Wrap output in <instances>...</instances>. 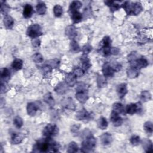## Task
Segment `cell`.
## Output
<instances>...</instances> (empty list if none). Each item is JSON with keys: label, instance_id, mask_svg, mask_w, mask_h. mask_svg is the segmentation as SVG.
I'll return each instance as SVG.
<instances>
[{"label": "cell", "instance_id": "cell-45", "mask_svg": "<svg viewBox=\"0 0 153 153\" xmlns=\"http://www.w3.org/2000/svg\"><path fill=\"white\" fill-rule=\"evenodd\" d=\"M13 123L17 128H20L23 126V120L20 117H16L14 118Z\"/></svg>", "mask_w": 153, "mask_h": 153}, {"label": "cell", "instance_id": "cell-6", "mask_svg": "<svg viewBox=\"0 0 153 153\" xmlns=\"http://www.w3.org/2000/svg\"><path fill=\"white\" fill-rule=\"evenodd\" d=\"M59 132V128L55 124H48L43 130V134L46 137H51L56 136Z\"/></svg>", "mask_w": 153, "mask_h": 153}, {"label": "cell", "instance_id": "cell-28", "mask_svg": "<svg viewBox=\"0 0 153 153\" xmlns=\"http://www.w3.org/2000/svg\"><path fill=\"white\" fill-rule=\"evenodd\" d=\"M143 148H144L145 152H151L152 151V143L149 139H144L142 141Z\"/></svg>", "mask_w": 153, "mask_h": 153}, {"label": "cell", "instance_id": "cell-5", "mask_svg": "<svg viewBox=\"0 0 153 153\" xmlns=\"http://www.w3.org/2000/svg\"><path fill=\"white\" fill-rule=\"evenodd\" d=\"M26 33L27 36L34 39L41 36L42 33L41 26L38 24H33L30 25L27 29Z\"/></svg>", "mask_w": 153, "mask_h": 153}, {"label": "cell", "instance_id": "cell-14", "mask_svg": "<svg viewBox=\"0 0 153 153\" xmlns=\"http://www.w3.org/2000/svg\"><path fill=\"white\" fill-rule=\"evenodd\" d=\"M100 142L103 145L106 146L112 142V136L111 133H105L100 136Z\"/></svg>", "mask_w": 153, "mask_h": 153}, {"label": "cell", "instance_id": "cell-22", "mask_svg": "<svg viewBox=\"0 0 153 153\" xmlns=\"http://www.w3.org/2000/svg\"><path fill=\"white\" fill-rule=\"evenodd\" d=\"M10 72L8 69L4 68L1 69V82L5 83L7 82L10 78Z\"/></svg>", "mask_w": 153, "mask_h": 153}, {"label": "cell", "instance_id": "cell-3", "mask_svg": "<svg viewBox=\"0 0 153 153\" xmlns=\"http://www.w3.org/2000/svg\"><path fill=\"white\" fill-rule=\"evenodd\" d=\"M96 143V139L90 134L85 137L84 140L82 143V151L84 152H89L93 151Z\"/></svg>", "mask_w": 153, "mask_h": 153}, {"label": "cell", "instance_id": "cell-20", "mask_svg": "<svg viewBox=\"0 0 153 153\" xmlns=\"http://www.w3.org/2000/svg\"><path fill=\"white\" fill-rule=\"evenodd\" d=\"M44 101L50 107V108H53L54 106L55 105V100L51 94V93L48 92L43 97Z\"/></svg>", "mask_w": 153, "mask_h": 153}, {"label": "cell", "instance_id": "cell-53", "mask_svg": "<svg viewBox=\"0 0 153 153\" xmlns=\"http://www.w3.org/2000/svg\"><path fill=\"white\" fill-rule=\"evenodd\" d=\"M78 128H79V126H78L77 125H74L72 126L71 130L74 132V131H76L78 130Z\"/></svg>", "mask_w": 153, "mask_h": 153}, {"label": "cell", "instance_id": "cell-8", "mask_svg": "<svg viewBox=\"0 0 153 153\" xmlns=\"http://www.w3.org/2000/svg\"><path fill=\"white\" fill-rule=\"evenodd\" d=\"M142 110V105L140 102L136 103H130L126 106V111L127 114L133 115L134 114L139 112Z\"/></svg>", "mask_w": 153, "mask_h": 153}, {"label": "cell", "instance_id": "cell-52", "mask_svg": "<svg viewBox=\"0 0 153 153\" xmlns=\"http://www.w3.org/2000/svg\"><path fill=\"white\" fill-rule=\"evenodd\" d=\"M6 90H7V88H6L5 83L1 82V93H5V91Z\"/></svg>", "mask_w": 153, "mask_h": 153}, {"label": "cell", "instance_id": "cell-19", "mask_svg": "<svg viewBox=\"0 0 153 153\" xmlns=\"http://www.w3.org/2000/svg\"><path fill=\"white\" fill-rule=\"evenodd\" d=\"M24 139V135L20 133H13L11 136V142L13 144H19Z\"/></svg>", "mask_w": 153, "mask_h": 153}, {"label": "cell", "instance_id": "cell-11", "mask_svg": "<svg viewBox=\"0 0 153 153\" xmlns=\"http://www.w3.org/2000/svg\"><path fill=\"white\" fill-rule=\"evenodd\" d=\"M65 33L69 38L73 39L77 35V30L74 25H69L66 27Z\"/></svg>", "mask_w": 153, "mask_h": 153}, {"label": "cell", "instance_id": "cell-47", "mask_svg": "<svg viewBox=\"0 0 153 153\" xmlns=\"http://www.w3.org/2000/svg\"><path fill=\"white\" fill-rule=\"evenodd\" d=\"M59 64H60V61L58 59L50 60L48 61V65H50L52 68L58 67Z\"/></svg>", "mask_w": 153, "mask_h": 153}, {"label": "cell", "instance_id": "cell-4", "mask_svg": "<svg viewBox=\"0 0 153 153\" xmlns=\"http://www.w3.org/2000/svg\"><path fill=\"white\" fill-rule=\"evenodd\" d=\"M85 85L81 84V85H78L76 88V92L75 94V97L76 99L80 103H85L88 98L87 90L85 87Z\"/></svg>", "mask_w": 153, "mask_h": 153}, {"label": "cell", "instance_id": "cell-46", "mask_svg": "<svg viewBox=\"0 0 153 153\" xmlns=\"http://www.w3.org/2000/svg\"><path fill=\"white\" fill-rule=\"evenodd\" d=\"M84 72H85L81 68H75L73 71V73L76 76H81L84 75Z\"/></svg>", "mask_w": 153, "mask_h": 153}, {"label": "cell", "instance_id": "cell-29", "mask_svg": "<svg viewBox=\"0 0 153 153\" xmlns=\"http://www.w3.org/2000/svg\"><path fill=\"white\" fill-rule=\"evenodd\" d=\"M82 6V3L79 1H74L71 2L69 8V11L72 12L74 11H78Z\"/></svg>", "mask_w": 153, "mask_h": 153}, {"label": "cell", "instance_id": "cell-7", "mask_svg": "<svg viewBox=\"0 0 153 153\" xmlns=\"http://www.w3.org/2000/svg\"><path fill=\"white\" fill-rule=\"evenodd\" d=\"M131 66H134L138 69L146 68L148 65V60L143 57H138L134 60L130 62Z\"/></svg>", "mask_w": 153, "mask_h": 153}, {"label": "cell", "instance_id": "cell-15", "mask_svg": "<svg viewBox=\"0 0 153 153\" xmlns=\"http://www.w3.org/2000/svg\"><path fill=\"white\" fill-rule=\"evenodd\" d=\"M117 91L118 97L120 99H122L123 97H124L127 93V84L126 83H122L118 85L117 88Z\"/></svg>", "mask_w": 153, "mask_h": 153}, {"label": "cell", "instance_id": "cell-26", "mask_svg": "<svg viewBox=\"0 0 153 153\" xmlns=\"http://www.w3.org/2000/svg\"><path fill=\"white\" fill-rule=\"evenodd\" d=\"M26 109L28 115H29L30 116H34L38 111V108L34 103L31 102L27 104Z\"/></svg>", "mask_w": 153, "mask_h": 153}, {"label": "cell", "instance_id": "cell-35", "mask_svg": "<svg viewBox=\"0 0 153 153\" xmlns=\"http://www.w3.org/2000/svg\"><path fill=\"white\" fill-rule=\"evenodd\" d=\"M10 10V7H9V5H8V4H7L6 2L3 1H1V13L5 15H7V13L9 12Z\"/></svg>", "mask_w": 153, "mask_h": 153}, {"label": "cell", "instance_id": "cell-37", "mask_svg": "<svg viewBox=\"0 0 153 153\" xmlns=\"http://www.w3.org/2000/svg\"><path fill=\"white\" fill-rule=\"evenodd\" d=\"M51 70H52V68L48 64L42 66L41 69V71L43 75L45 76H49V75L51 72Z\"/></svg>", "mask_w": 153, "mask_h": 153}, {"label": "cell", "instance_id": "cell-42", "mask_svg": "<svg viewBox=\"0 0 153 153\" xmlns=\"http://www.w3.org/2000/svg\"><path fill=\"white\" fill-rule=\"evenodd\" d=\"M143 128L146 133L151 134L153 131V126H152V122L151 121L145 122L143 124Z\"/></svg>", "mask_w": 153, "mask_h": 153}, {"label": "cell", "instance_id": "cell-39", "mask_svg": "<svg viewBox=\"0 0 153 153\" xmlns=\"http://www.w3.org/2000/svg\"><path fill=\"white\" fill-rule=\"evenodd\" d=\"M97 83L99 87H105L107 84L106 79L105 76L103 75H99L97 78Z\"/></svg>", "mask_w": 153, "mask_h": 153}, {"label": "cell", "instance_id": "cell-43", "mask_svg": "<svg viewBox=\"0 0 153 153\" xmlns=\"http://www.w3.org/2000/svg\"><path fill=\"white\" fill-rule=\"evenodd\" d=\"M130 142L133 146H136L140 142V137L137 135H133L130 139Z\"/></svg>", "mask_w": 153, "mask_h": 153}, {"label": "cell", "instance_id": "cell-1", "mask_svg": "<svg viewBox=\"0 0 153 153\" xmlns=\"http://www.w3.org/2000/svg\"><path fill=\"white\" fill-rule=\"evenodd\" d=\"M33 148L35 149L34 150L35 152H57L59 151L60 145L51 139V137H46L38 140Z\"/></svg>", "mask_w": 153, "mask_h": 153}, {"label": "cell", "instance_id": "cell-33", "mask_svg": "<svg viewBox=\"0 0 153 153\" xmlns=\"http://www.w3.org/2000/svg\"><path fill=\"white\" fill-rule=\"evenodd\" d=\"M11 66L14 69L19 71L23 67V61L20 59H15L13 60Z\"/></svg>", "mask_w": 153, "mask_h": 153}, {"label": "cell", "instance_id": "cell-18", "mask_svg": "<svg viewBox=\"0 0 153 153\" xmlns=\"http://www.w3.org/2000/svg\"><path fill=\"white\" fill-rule=\"evenodd\" d=\"M62 105L66 109H68L70 111H74L75 108V103L73 100L71 98H67L63 100Z\"/></svg>", "mask_w": 153, "mask_h": 153}, {"label": "cell", "instance_id": "cell-9", "mask_svg": "<svg viewBox=\"0 0 153 153\" xmlns=\"http://www.w3.org/2000/svg\"><path fill=\"white\" fill-rule=\"evenodd\" d=\"M76 118L78 120H81L86 123L92 118V115L85 109H82L77 112L76 115Z\"/></svg>", "mask_w": 153, "mask_h": 153}, {"label": "cell", "instance_id": "cell-40", "mask_svg": "<svg viewBox=\"0 0 153 153\" xmlns=\"http://www.w3.org/2000/svg\"><path fill=\"white\" fill-rule=\"evenodd\" d=\"M53 13L56 17H60L63 13V8L60 5H56L53 7Z\"/></svg>", "mask_w": 153, "mask_h": 153}, {"label": "cell", "instance_id": "cell-34", "mask_svg": "<svg viewBox=\"0 0 153 153\" xmlns=\"http://www.w3.org/2000/svg\"><path fill=\"white\" fill-rule=\"evenodd\" d=\"M78 151V146L76 142H71L68 146L67 152L69 153H74Z\"/></svg>", "mask_w": 153, "mask_h": 153}, {"label": "cell", "instance_id": "cell-50", "mask_svg": "<svg viewBox=\"0 0 153 153\" xmlns=\"http://www.w3.org/2000/svg\"><path fill=\"white\" fill-rule=\"evenodd\" d=\"M32 44L33 47L38 48V47H39V45L41 44V41L39 40V39H38L37 38H34L32 41Z\"/></svg>", "mask_w": 153, "mask_h": 153}, {"label": "cell", "instance_id": "cell-36", "mask_svg": "<svg viewBox=\"0 0 153 153\" xmlns=\"http://www.w3.org/2000/svg\"><path fill=\"white\" fill-rule=\"evenodd\" d=\"M111 42H112V41H111L110 37L106 36L103 37V39L100 42V45H101L102 48L110 47L111 45Z\"/></svg>", "mask_w": 153, "mask_h": 153}, {"label": "cell", "instance_id": "cell-13", "mask_svg": "<svg viewBox=\"0 0 153 153\" xmlns=\"http://www.w3.org/2000/svg\"><path fill=\"white\" fill-rule=\"evenodd\" d=\"M111 121L113 125L115 127L120 126L123 124V119L121 117H120L119 114H116L114 112H112L111 115Z\"/></svg>", "mask_w": 153, "mask_h": 153}, {"label": "cell", "instance_id": "cell-48", "mask_svg": "<svg viewBox=\"0 0 153 153\" xmlns=\"http://www.w3.org/2000/svg\"><path fill=\"white\" fill-rule=\"evenodd\" d=\"M92 50V47L90 44H86L82 47V51L84 53V54H88Z\"/></svg>", "mask_w": 153, "mask_h": 153}, {"label": "cell", "instance_id": "cell-16", "mask_svg": "<svg viewBox=\"0 0 153 153\" xmlns=\"http://www.w3.org/2000/svg\"><path fill=\"white\" fill-rule=\"evenodd\" d=\"M68 86V85L66 82H60L54 88V91L59 94H63L67 91Z\"/></svg>", "mask_w": 153, "mask_h": 153}, {"label": "cell", "instance_id": "cell-25", "mask_svg": "<svg viewBox=\"0 0 153 153\" xmlns=\"http://www.w3.org/2000/svg\"><path fill=\"white\" fill-rule=\"evenodd\" d=\"M112 112L118 114H124L125 109L123 104L120 103H115L112 106Z\"/></svg>", "mask_w": 153, "mask_h": 153}, {"label": "cell", "instance_id": "cell-41", "mask_svg": "<svg viewBox=\"0 0 153 153\" xmlns=\"http://www.w3.org/2000/svg\"><path fill=\"white\" fill-rule=\"evenodd\" d=\"M70 48L72 52L77 53L79 51L80 47L78 43L74 40H72L70 43Z\"/></svg>", "mask_w": 153, "mask_h": 153}, {"label": "cell", "instance_id": "cell-44", "mask_svg": "<svg viewBox=\"0 0 153 153\" xmlns=\"http://www.w3.org/2000/svg\"><path fill=\"white\" fill-rule=\"evenodd\" d=\"M33 60L36 63H41L43 62V57L40 53H36L32 56Z\"/></svg>", "mask_w": 153, "mask_h": 153}, {"label": "cell", "instance_id": "cell-2", "mask_svg": "<svg viewBox=\"0 0 153 153\" xmlns=\"http://www.w3.org/2000/svg\"><path fill=\"white\" fill-rule=\"evenodd\" d=\"M121 6L128 15H137L143 9L142 4L139 2L133 3L129 1H125Z\"/></svg>", "mask_w": 153, "mask_h": 153}, {"label": "cell", "instance_id": "cell-38", "mask_svg": "<svg viewBox=\"0 0 153 153\" xmlns=\"http://www.w3.org/2000/svg\"><path fill=\"white\" fill-rule=\"evenodd\" d=\"M151 99V94L148 91L144 90L141 93L140 99L143 102H146L150 100Z\"/></svg>", "mask_w": 153, "mask_h": 153}, {"label": "cell", "instance_id": "cell-24", "mask_svg": "<svg viewBox=\"0 0 153 153\" xmlns=\"http://www.w3.org/2000/svg\"><path fill=\"white\" fill-rule=\"evenodd\" d=\"M4 24L5 27L8 29H11L14 25V22L13 17L9 15H5L4 18Z\"/></svg>", "mask_w": 153, "mask_h": 153}, {"label": "cell", "instance_id": "cell-21", "mask_svg": "<svg viewBox=\"0 0 153 153\" xmlns=\"http://www.w3.org/2000/svg\"><path fill=\"white\" fill-rule=\"evenodd\" d=\"M127 74L128 77L130 78H136L139 75V69L134 66H131L127 69Z\"/></svg>", "mask_w": 153, "mask_h": 153}, {"label": "cell", "instance_id": "cell-23", "mask_svg": "<svg viewBox=\"0 0 153 153\" xmlns=\"http://www.w3.org/2000/svg\"><path fill=\"white\" fill-rule=\"evenodd\" d=\"M71 18L74 23H78L82 19V14L78 11H74L69 13Z\"/></svg>", "mask_w": 153, "mask_h": 153}, {"label": "cell", "instance_id": "cell-10", "mask_svg": "<svg viewBox=\"0 0 153 153\" xmlns=\"http://www.w3.org/2000/svg\"><path fill=\"white\" fill-rule=\"evenodd\" d=\"M102 72L104 76L111 77L114 74V70L109 63H105L102 66Z\"/></svg>", "mask_w": 153, "mask_h": 153}, {"label": "cell", "instance_id": "cell-30", "mask_svg": "<svg viewBox=\"0 0 153 153\" xmlns=\"http://www.w3.org/2000/svg\"><path fill=\"white\" fill-rule=\"evenodd\" d=\"M105 3L110 7V9L112 11H117L120 8V5L114 1H105Z\"/></svg>", "mask_w": 153, "mask_h": 153}, {"label": "cell", "instance_id": "cell-49", "mask_svg": "<svg viewBox=\"0 0 153 153\" xmlns=\"http://www.w3.org/2000/svg\"><path fill=\"white\" fill-rule=\"evenodd\" d=\"M111 66L115 72H118V71H120L122 68L121 64L119 63H117V62H114Z\"/></svg>", "mask_w": 153, "mask_h": 153}, {"label": "cell", "instance_id": "cell-17", "mask_svg": "<svg viewBox=\"0 0 153 153\" xmlns=\"http://www.w3.org/2000/svg\"><path fill=\"white\" fill-rule=\"evenodd\" d=\"M80 60L82 63V69L84 70V72L87 71L91 67V63L90 62L89 59L87 57V56L85 54H84L81 57Z\"/></svg>", "mask_w": 153, "mask_h": 153}, {"label": "cell", "instance_id": "cell-27", "mask_svg": "<svg viewBox=\"0 0 153 153\" xmlns=\"http://www.w3.org/2000/svg\"><path fill=\"white\" fill-rule=\"evenodd\" d=\"M33 13V7L30 4H26L23 8V15L25 18H29L32 16Z\"/></svg>", "mask_w": 153, "mask_h": 153}, {"label": "cell", "instance_id": "cell-32", "mask_svg": "<svg viewBox=\"0 0 153 153\" xmlns=\"http://www.w3.org/2000/svg\"><path fill=\"white\" fill-rule=\"evenodd\" d=\"M36 9L38 14L43 15L46 12V10H47L46 5L44 2H39L37 4L36 7Z\"/></svg>", "mask_w": 153, "mask_h": 153}, {"label": "cell", "instance_id": "cell-12", "mask_svg": "<svg viewBox=\"0 0 153 153\" xmlns=\"http://www.w3.org/2000/svg\"><path fill=\"white\" fill-rule=\"evenodd\" d=\"M65 82L69 87H73L76 82V76L73 72L68 73L65 76Z\"/></svg>", "mask_w": 153, "mask_h": 153}, {"label": "cell", "instance_id": "cell-31", "mask_svg": "<svg viewBox=\"0 0 153 153\" xmlns=\"http://www.w3.org/2000/svg\"><path fill=\"white\" fill-rule=\"evenodd\" d=\"M108 123L106 118L101 117L97 121V126L101 130H105L108 127Z\"/></svg>", "mask_w": 153, "mask_h": 153}, {"label": "cell", "instance_id": "cell-51", "mask_svg": "<svg viewBox=\"0 0 153 153\" xmlns=\"http://www.w3.org/2000/svg\"><path fill=\"white\" fill-rule=\"evenodd\" d=\"M120 52V50L117 47H111V55H117Z\"/></svg>", "mask_w": 153, "mask_h": 153}]
</instances>
